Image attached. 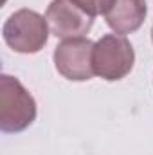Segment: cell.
Instances as JSON below:
<instances>
[{"instance_id": "cell-1", "label": "cell", "mask_w": 153, "mask_h": 155, "mask_svg": "<svg viewBox=\"0 0 153 155\" xmlns=\"http://www.w3.org/2000/svg\"><path fill=\"white\" fill-rule=\"evenodd\" d=\"M38 114L33 94L15 76H0V130L18 134L27 130Z\"/></svg>"}, {"instance_id": "cell-4", "label": "cell", "mask_w": 153, "mask_h": 155, "mask_svg": "<svg viewBox=\"0 0 153 155\" xmlns=\"http://www.w3.org/2000/svg\"><path fill=\"white\" fill-rule=\"evenodd\" d=\"M94 41L85 36L69 38L58 43L52 60L56 71L70 81H88L94 76Z\"/></svg>"}, {"instance_id": "cell-3", "label": "cell", "mask_w": 153, "mask_h": 155, "mask_svg": "<svg viewBox=\"0 0 153 155\" xmlns=\"http://www.w3.org/2000/svg\"><path fill=\"white\" fill-rule=\"evenodd\" d=\"M94 74L106 81L126 78L135 63V51L130 40L122 35H105L94 45Z\"/></svg>"}, {"instance_id": "cell-8", "label": "cell", "mask_w": 153, "mask_h": 155, "mask_svg": "<svg viewBox=\"0 0 153 155\" xmlns=\"http://www.w3.org/2000/svg\"><path fill=\"white\" fill-rule=\"evenodd\" d=\"M151 40H153V27H151Z\"/></svg>"}, {"instance_id": "cell-5", "label": "cell", "mask_w": 153, "mask_h": 155, "mask_svg": "<svg viewBox=\"0 0 153 155\" xmlns=\"http://www.w3.org/2000/svg\"><path fill=\"white\" fill-rule=\"evenodd\" d=\"M45 18L50 33L61 40L81 38L94 25V16L86 15L72 0H52L47 5Z\"/></svg>"}, {"instance_id": "cell-6", "label": "cell", "mask_w": 153, "mask_h": 155, "mask_svg": "<svg viewBox=\"0 0 153 155\" xmlns=\"http://www.w3.org/2000/svg\"><path fill=\"white\" fill-rule=\"evenodd\" d=\"M146 15V0H115L105 15V20L115 35H130L141 29Z\"/></svg>"}, {"instance_id": "cell-7", "label": "cell", "mask_w": 153, "mask_h": 155, "mask_svg": "<svg viewBox=\"0 0 153 155\" xmlns=\"http://www.w3.org/2000/svg\"><path fill=\"white\" fill-rule=\"evenodd\" d=\"M72 2L77 7H81L86 15L96 18L99 15H106L115 0H72Z\"/></svg>"}, {"instance_id": "cell-2", "label": "cell", "mask_w": 153, "mask_h": 155, "mask_svg": "<svg viewBox=\"0 0 153 155\" xmlns=\"http://www.w3.org/2000/svg\"><path fill=\"white\" fill-rule=\"evenodd\" d=\"M47 18L33 9L15 11L2 27V38L9 49L20 54H36L49 41Z\"/></svg>"}]
</instances>
